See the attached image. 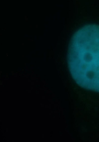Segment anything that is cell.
Segmentation results:
<instances>
[{"label": "cell", "mask_w": 99, "mask_h": 142, "mask_svg": "<svg viewBox=\"0 0 99 142\" xmlns=\"http://www.w3.org/2000/svg\"><path fill=\"white\" fill-rule=\"evenodd\" d=\"M67 61L77 84L99 92V25L87 24L74 33L68 47Z\"/></svg>", "instance_id": "1"}]
</instances>
